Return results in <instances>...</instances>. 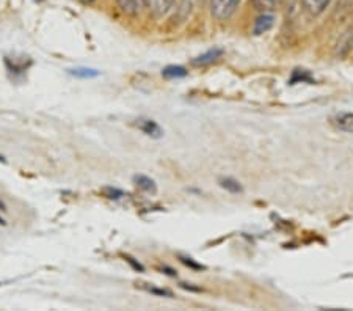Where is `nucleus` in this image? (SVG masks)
Here are the masks:
<instances>
[{"instance_id":"nucleus-1","label":"nucleus","mask_w":353,"mask_h":311,"mask_svg":"<svg viewBox=\"0 0 353 311\" xmlns=\"http://www.w3.org/2000/svg\"><path fill=\"white\" fill-rule=\"evenodd\" d=\"M241 0H210V11L219 21H225L236 13Z\"/></svg>"},{"instance_id":"nucleus-2","label":"nucleus","mask_w":353,"mask_h":311,"mask_svg":"<svg viewBox=\"0 0 353 311\" xmlns=\"http://www.w3.org/2000/svg\"><path fill=\"white\" fill-rule=\"evenodd\" d=\"M117 2L123 13H126L129 16L140 14L141 10H143L146 5V0H117Z\"/></svg>"},{"instance_id":"nucleus-3","label":"nucleus","mask_w":353,"mask_h":311,"mask_svg":"<svg viewBox=\"0 0 353 311\" xmlns=\"http://www.w3.org/2000/svg\"><path fill=\"white\" fill-rule=\"evenodd\" d=\"M332 123L339 131L353 134V113H339L332 118Z\"/></svg>"},{"instance_id":"nucleus-4","label":"nucleus","mask_w":353,"mask_h":311,"mask_svg":"<svg viewBox=\"0 0 353 311\" xmlns=\"http://www.w3.org/2000/svg\"><path fill=\"white\" fill-rule=\"evenodd\" d=\"M174 0H146L150 8L156 16H163L167 11L172 8Z\"/></svg>"},{"instance_id":"nucleus-5","label":"nucleus","mask_w":353,"mask_h":311,"mask_svg":"<svg viewBox=\"0 0 353 311\" xmlns=\"http://www.w3.org/2000/svg\"><path fill=\"white\" fill-rule=\"evenodd\" d=\"M137 126H139L146 135H151V137L157 139V137H161V135H162V129L159 128V124L154 123L152 120H139Z\"/></svg>"},{"instance_id":"nucleus-6","label":"nucleus","mask_w":353,"mask_h":311,"mask_svg":"<svg viewBox=\"0 0 353 311\" xmlns=\"http://www.w3.org/2000/svg\"><path fill=\"white\" fill-rule=\"evenodd\" d=\"M330 0H303V7L310 14L317 16L328 7Z\"/></svg>"},{"instance_id":"nucleus-7","label":"nucleus","mask_w":353,"mask_h":311,"mask_svg":"<svg viewBox=\"0 0 353 311\" xmlns=\"http://www.w3.org/2000/svg\"><path fill=\"white\" fill-rule=\"evenodd\" d=\"M273 16L272 14H263V16H259L258 18V21H256V24H254V33L256 35H263V33H265V32H269L270 28L273 27Z\"/></svg>"},{"instance_id":"nucleus-8","label":"nucleus","mask_w":353,"mask_h":311,"mask_svg":"<svg viewBox=\"0 0 353 311\" xmlns=\"http://www.w3.org/2000/svg\"><path fill=\"white\" fill-rule=\"evenodd\" d=\"M221 54H223V50H221V49H210L209 52H206L201 57H198V59L193 61V63H195V65H208V63H210V61L217 60Z\"/></svg>"},{"instance_id":"nucleus-9","label":"nucleus","mask_w":353,"mask_h":311,"mask_svg":"<svg viewBox=\"0 0 353 311\" xmlns=\"http://www.w3.org/2000/svg\"><path fill=\"white\" fill-rule=\"evenodd\" d=\"M135 183H137V185H139L140 189H143L145 192H152V194H154V192H156L154 181L150 179V178H146V177H135Z\"/></svg>"},{"instance_id":"nucleus-10","label":"nucleus","mask_w":353,"mask_h":311,"mask_svg":"<svg viewBox=\"0 0 353 311\" xmlns=\"http://www.w3.org/2000/svg\"><path fill=\"white\" fill-rule=\"evenodd\" d=\"M163 76L168 79L184 77V76H187V71L182 66H168L163 70Z\"/></svg>"},{"instance_id":"nucleus-11","label":"nucleus","mask_w":353,"mask_h":311,"mask_svg":"<svg viewBox=\"0 0 353 311\" xmlns=\"http://www.w3.org/2000/svg\"><path fill=\"white\" fill-rule=\"evenodd\" d=\"M220 184H221V188L226 189V190H230V192H234V194H237V192L242 190L241 184H239L237 181L232 179V178H223V179H220Z\"/></svg>"},{"instance_id":"nucleus-12","label":"nucleus","mask_w":353,"mask_h":311,"mask_svg":"<svg viewBox=\"0 0 353 311\" xmlns=\"http://www.w3.org/2000/svg\"><path fill=\"white\" fill-rule=\"evenodd\" d=\"M254 2V7L258 8L259 11H270L276 7L278 0H253Z\"/></svg>"},{"instance_id":"nucleus-13","label":"nucleus","mask_w":353,"mask_h":311,"mask_svg":"<svg viewBox=\"0 0 353 311\" xmlns=\"http://www.w3.org/2000/svg\"><path fill=\"white\" fill-rule=\"evenodd\" d=\"M72 76L76 77H82V79H90V77H98L99 72L94 70H87V68H79V70H72L70 71Z\"/></svg>"},{"instance_id":"nucleus-14","label":"nucleus","mask_w":353,"mask_h":311,"mask_svg":"<svg viewBox=\"0 0 353 311\" xmlns=\"http://www.w3.org/2000/svg\"><path fill=\"white\" fill-rule=\"evenodd\" d=\"M182 263L189 264V265H192V268H195V269H201V265H199V264H195L193 261H190V258H182Z\"/></svg>"},{"instance_id":"nucleus-15","label":"nucleus","mask_w":353,"mask_h":311,"mask_svg":"<svg viewBox=\"0 0 353 311\" xmlns=\"http://www.w3.org/2000/svg\"><path fill=\"white\" fill-rule=\"evenodd\" d=\"M81 2H83V3H93L94 0H81Z\"/></svg>"},{"instance_id":"nucleus-16","label":"nucleus","mask_w":353,"mask_h":311,"mask_svg":"<svg viewBox=\"0 0 353 311\" xmlns=\"http://www.w3.org/2000/svg\"><path fill=\"white\" fill-rule=\"evenodd\" d=\"M0 162H5V159H3V157H2V156H0Z\"/></svg>"},{"instance_id":"nucleus-17","label":"nucleus","mask_w":353,"mask_h":311,"mask_svg":"<svg viewBox=\"0 0 353 311\" xmlns=\"http://www.w3.org/2000/svg\"><path fill=\"white\" fill-rule=\"evenodd\" d=\"M0 223H2V225H3V223H5V222H3V220H2V219H0Z\"/></svg>"}]
</instances>
